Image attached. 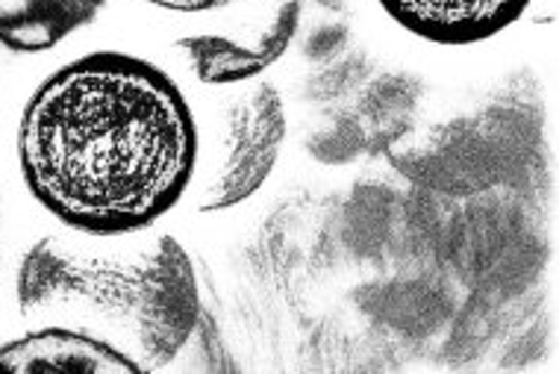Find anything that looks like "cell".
<instances>
[{
	"label": "cell",
	"mask_w": 559,
	"mask_h": 374,
	"mask_svg": "<svg viewBox=\"0 0 559 374\" xmlns=\"http://www.w3.org/2000/svg\"><path fill=\"white\" fill-rule=\"evenodd\" d=\"M380 10L415 39L444 48L480 45L527 12L531 0H377Z\"/></svg>",
	"instance_id": "cell-5"
},
{
	"label": "cell",
	"mask_w": 559,
	"mask_h": 374,
	"mask_svg": "<svg viewBox=\"0 0 559 374\" xmlns=\"http://www.w3.org/2000/svg\"><path fill=\"white\" fill-rule=\"evenodd\" d=\"M41 239L19 278L24 313L86 309L121 336V351L147 372L171 365L189 346L201 292L186 248L154 227L121 236Z\"/></svg>",
	"instance_id": "cell-2"
},
{
	"label": "cell",
	"mask_w": 559,
	"mask_h": 374,
	"mask_svg": "<svg viewBox=\"0 0 559 374\" xmlns=\"http://www.w3.org/2000/svg\"><path fill=\"white\" fill-rule=\"evenodd\" d=\"M218 101L215 156L198 183V212L239 207L260 192L286 139V106L269 80H248Z\"/></svg>",
	"instance_id": "cell-3"
},
{
	"label": "cell",
	"mask_w": 559,
	"mask_h": 374,
	"mask_svg": "<svg viewBox=\"0 0 559 374\" xmlns=\"http://www.w3.org/2000/svg\"><path fill=\"white\" fill-rule=\"evenodd\" d=\"M210 24L174 42L203 86L227 89L262 78L300 27L304 0H230L203 12Z\"/></svg>",
	"instance_id": "cell-4"
},
{
	"label": "cell",
	"mask_w": 559,
	"mask_h": 374,
	"mask_svg": "<svg viewBox=\"0 0 559 374\" xmlns=\"http://www.w3.org/2000/svg\"><path fill=\"white\" fill-rule=\"evenodd\" d=\"M145 3L156 7V10L177 12V15H203V12L218 10L230 0H145Z\"/></svg>",
	"instance_id": "cell-8"
},
{
	"label": "cell",
	"mask_w": 559,
	"mask_h": 374,
	"mask_svg": "<svg viewBox=\"0 0 559 374\" xmlns=\"http://www.w3.org/2000/svg\"><path fill=\"white\" fill-rule=\"evenodd\" d=\"M107 0H0V45L15 54L57 48L100 15Z\"/></svg>",
	"instance_id": "cell-7"
},
{
	"label": "cell",
	"mask_w": 559,
	"mask_h": 374,
	"mask_svg": "<svg viewBox=\"0 0 559 374\" xmlns=\"http://www.w3.org/2000/svg\"><path fill=\"white\" fill-rule=\"evenodd\" d=\"M3 372H86V374H145L135 357L109 339L78 327H41L0 346Z\"/></svg>",
	"instance_id": "cell-6"
},
{
	"label": "cell",
	"mask_w": 559,
	"mask_h": 374,
	"mask_svg": "<svg viewBox=\"0 0 559 374\" xmlns=\"http://www.w3.org/2000/svg\"><path fill=\"white\" fill-rule=\"evenodd\" d=\"M29 195L86 236L154 227L201 165V130L183 89L151 59L95 50L57 68L19 125Z\"/></svg>",
	"instance_id": "cell-1"
}]
</instances>
